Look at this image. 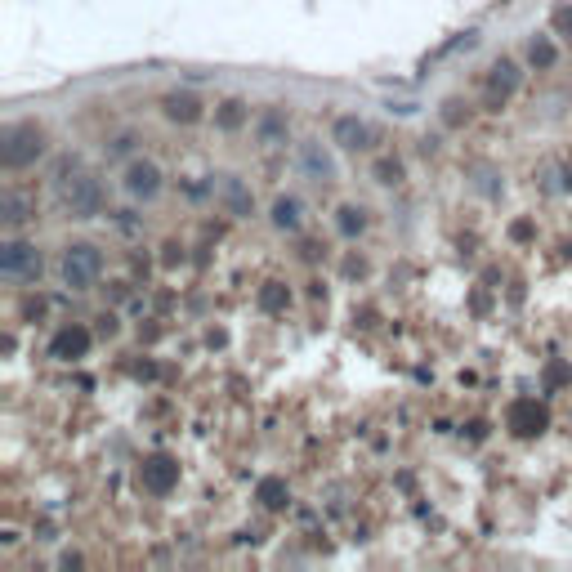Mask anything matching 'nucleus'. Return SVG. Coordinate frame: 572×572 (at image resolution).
I'll return each mask as SVG.
<instances>
[{"label":"nucleus","mask_w":572,"mask_h":572,"mask_svg":"<svg viewBox=\"0 0 572 572\" xmlns=\"http://www.w3.org/2000/svg\"><path fill=\"white\" fill-rule=\"evenodd\" d=\"M269 224L278 228V233H300V228H304V202H300V197H291V193L273 197Z\"/></svg>","instance_id":"4468645a"},{"label":"nucleus","mask_w":572,"mask_h":572,"mask_svg":"<svg viewBox=\"0 0 572 572\" xmlns=\"http://www.w3.org/2000/svg\"><path fill=\"white\" fill-rule=\"evenodd\" d=\"M130 148H135V135H121L108 143V157H121V152H130Z\"/></svg>","instance_id":"393cba45"},{"label":"nucleus","mask_w":572,"mask_h":572,"mask_svg":"<svg viewBox=\"0 0 572 572\" xmlns=\"http://www.w3.org/2000/svg\"><path fill=\"white\" fill-rule=\"evenodd\" d=\"M528 63H532V68H537V72L555 68V63H559L555 41H550V36H532V41H528Z\"/></svg>","instance_id":"412c9836"},{"label":"nucleus","mask_w":572,"mask_h":572,"mask_svg":"<svg viewBox=\"0 0 572 572\" xmlns=\"http://www.w3.org/2000/svg\"><path fill=\"white\" fill-rule=\"evenodd\" d=\"M90 345H94L90 327H81V322H68V327L54 331V340H50V358H54V362H81L85 354H90Z\"/></svg>","instance_id":"1a4fd4ad"},{"label":"nucleus","mask_w":572,"mask_h":572,"mask_svg":"<svg viewBox=\"0 0 572 572\" xmlns=\"http://www.w3.org/2000/svg\"><path fill=\"white\" fill-rule=\"evenodd\" d=\"M219 202H224L228 215H237V219H251L255 215V197L246 193V184L237 175H224V184H219Z\"/></svg>","instance_id":"dca6fc26"},{"label":"nucleus","mask_w":572,"mask_h":572,"mask_svg":"<svg viewBox=\"0 0 572 572\" xmlns=\"http://www.w3.org/2000/svg\"><path fill=\"white\" fill-rule=\"evenodd\" d=\"M564 188L572 193V157H568V166H564Z\"/></svg>","instance_id":"bb28decb"},{"label":"nucleus","mask_w":572,"mask_h":572,"mask_svg":"<svg viewBox=\"0 0 572 572\" xmlns=\"http://www.w3.org/2000/svg\"><path fill=\"white\" fill-rule=\"evenodd\" d=\"M367 224H371V219H367V206L345 202V206H340V211H336V228H340V237H349V242L367 233Z\"/></svg>","instance_id":"a211bd4d"},{"label":"nucleus","mask_w":572,"mask_h":572,"mask_svg":"<svg viewBox=\"0 0 572 572\" xmlns=\"http://www.w3.org/2000/svg\"><path fill=\"white\" fill-rule=\"evenodd\" d=\"M555 32L572 36V5H559V9H555Z\"/></svg>","instance_id":"b1692460"},{"label":"nucleus","mask_w":572,"mask_h":572,"mask_svg":"<svg viewBox=\"0 0 572 572\" xmlns=\"http://www.w3.org/2000/svg\"><path fill=\"white\" fill-rule=\"evenodd\" d=\"M505 429H510L514 438H541L550 429V407L528 394L514 398V403L505 407Z\"/></svg>","instance_id":"39448f33"},{"label":"nucleus","mask_w":572,"mask_h":572,"mask_svg":"<svg viewBox=\"0 0 572 572\" xmlns=\"http://www.w3.org/2000/svg\"><path fill=\"white\" fill-rule=\"evenodd\" d=\"M376 184H385V188H394V184H403V161H394V157H385V161H376Z\"/></svg>","instance_id":"4be33fe9"},{"label":"nucleus","mask_w":572,"mask_h":572,"mask_svg":"<svg viewBox=\"0 0 572 572\" xmlns=\"http://www.w3.org/2000/svg\"><path fill=\"white\" fill-rule=\"evenodd\" d=\"M255 304H260V313H286L291 309V291H286V282H264Z\"/></svg>","instance_id":"6ab92c4d"},{"label":"nucleus","mask_w":572,"mask_h":572,"mask_svg":"<svg viewBox=\"0 0 572 572\" xmlns=\"http://www.w3.org/2000/svg\"><path fill=\"white\" fill-rule=\"evenodd\" d=\"M139 488L148 492V497H170V492L179 488V461H175L170 452L143 456V465H139Z\"/></svg>","instance_id":"0eeeda50"},{"label":"nucleus","mask_w":572,"mask_h":572,"mask_svg":"<svg viewBox=\"0 0 572 572\" xmlns=\"http://www.w3.org/2000/svg\"><path fill=\"white\" fill-rule=\"evenodd\" d=\"M251 135L260 148H278V143H286V135H291V121H286L282 108H264L260 117L251 121Z\"/></svg>","instance_id":"f8f14e48"},{"label":"nucleus","mask_w":572,"mask_h":572,"mask_svg":"<svg viewBox=\"0 0 572 572\" xmlns=\"http://www.w3.org/2000/svg\"><path fill=\"white\" fill-rule=\"evenodd\" d=\"M50 152V139H45L41 121H9L0 130V166L5 170H27Z\"/></svg>","instance_id":"f03ea898"},{"label":"nucleus","mask_w":572,"mask_h":572,"mask_svg":"<svg viewBox=\"0 0 572 572\" xmlns=\"http://www.w3.org/2000/svg\"><path fill=\"white\" fill-rule=\"evenodd\" d=\"M161 112H166V121H175V126H193V121H202V99H197L193 90H170L166 99H161Z\"/></svg>","instance_id":"ddd939ff"},{"label":"nucleus","mask_w":572,"mask_h":572,"mask_svg":"<svg viewBox=\"0 0 572 572\" xmlns=\"http://www.w3.org/2000/svg\"><path fill=\"white\" fill-rule=\"evenodd\" d=\"M121 188H126L130 202H157L161 188H166V175H161L157 161L135 157L126 170H121Z\"/></svg>","instance_id":"423d86ee"},{"label":"nucleus","mask_w":572,"mask_h":572,"mask_svg":"<svg viewBox=\"0 0 572 572\" xmlns=\"http://www.w3.org/2000/svg\"><path fill=\"white\" fill-rule=\"evenodd\" d=\"M331 143L345 152H367L371 143H376V135H371V126L362 117H354V112H345V117L331 121Z\"/></svg>","instance_id":"9b49d317"},{"label":"nucleus","mask_w":572,"mask_h":572,"mask_svg":"<svg viewBox=\"0 0 572 572\" xmlns=\"http://www.w3.org/2000/svg\"><path fill=\"white\" fill-rule=\"evenodd\" d=\"M32 215H36V206L27 202L18 188H5V193H0V224H5V233H18Z\"/></svg>","instance_id":"2eb2a0df"},{"label":"nucleus","mask_w":572,"mask_h":572,"mask_svg":"<svg viewBox=\"0 0 572 572\" xmlns=\"http://www.w3.org/2000/svg\"><path fill=\"white\" fill-rule=\"evenodd\" d=\"M510 237H514V242H528V237H532V224H528V219H519V224L510 228Z\"/></svg>","instance_id":"a878e982"},{"label":"nucleus","mask_w":572,"mask_h":572,"mask_svg":"<svg viewBox=\"0 0 572 572\" xmlns=\"http://www.w3.org/2000/svg\"><path fill=\"white\" fill-rule=\"evenodd\" d=\"M519 81H523V72H519V63L514 59H497L488 68V108H505L510 103V94L519 90Z\"/></svg>","instance_id":"9d476101"},{"label":"nucleus","mask_w":572,"mask_h":572,"mask_svg":"<svg viewBox=\"0 0 572 572\" xmlns=\"http://www.w3.org/2000/svg\"><path fill=\"white\" fill-rule=\"evenodd\" d=\"M54 188H59V202L63 211L72 219H94L103 215V202H108V193H103V179L94 175V170H85L76 157L59 161L54 166Z\"/></svg>","instance_id":"f257e3e1"},{"label":"nucleus","mask_w":572,"mask_h":572,"mask_svg":"<svg viewBox=\"0 0 572 572\" xmlns=\"http://www.w3.org/2000/svg\"><path fill=\"white\" fill-rule=\"evenodd\" d=\"M564 385H572V367L568 362H546V389H564Z\"/></svg>","instance_id":"5701e85b"},{"label":"nucleus","mask_w":572,"mask_h":572,"mask_svg":"<svg viewBox=\"0 0 572 572\" xmlns=\"http://www.w3.org/2000/svg\"><path fill=\"white\" fill-rule=\"evenodd\" d=\"M41 269H45V260L36 242H23V237H5L0 242V278L5 282H36Z\"/></svg>","instance_id":"20e7f679"},{"label":"nucleus","mask_w":572,"mask_h":572,"mask_svg":"<svg viewBox=\"0 0 572 572\" xmlns=\"http://www.w3.org/2000/svg\"><path fill=\"white\" fill-rule=\"evenodd\" d=\"M59 278L68 291H94L103 278V251L94 242H72L59 255Z\"/></svg>","instance_id":"7ed1b4c3"},{"label":"nucleus","mask_w":572,"mask_h":572,"mask_svg":"<svg viewBox=\"0 0 572 572\" xmlns=\"http://www.w3.org/2000/svg\"><path fill=\"white\" fill-rule=\"evenodd\" d=\"M255 501H260L264 510H282V505L291 501V492H286V479H260V483H255Z\"/></svg>","instance_id":"aec40b11"},{"label":"nucleus","mask_w":572,"mask_h":572,"mask_svg":"<svg viewBox=\"0 0 572 572\" xmlns=\"http://www.w3.org/2000/svg\"><path fill=\"white\" fill-rule=\"evenodd\" d=\"M246 121H251V108H246L242 99H224V103H219V108H215V126L224 130V135H233V130H242Z\"/></svg>","instance_id":"f3484780"},{"label":"nucleus","mask_w":572,"mask_h":572,"mask_svg":"<svg viewBox=\"0 0 572 572\" xmlns=\"http://www.w3.org/2000/svg\"><path fill=\"white\" fill-rule=\"evenodd\" d=\"M295 166H300V175L309 179V184H336V157H331V148L322 139H304L300 148H295Z\"/></svg>","instance_id":"6e6552de"}]
</instances>
